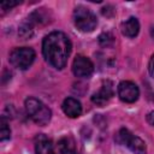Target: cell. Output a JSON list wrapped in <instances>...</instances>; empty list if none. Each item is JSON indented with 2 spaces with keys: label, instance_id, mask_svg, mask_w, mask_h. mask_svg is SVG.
<instances>
[{
  "label": "cell",
  "instance_id": "cell-1",
  "mask_svg": "<svg viewBox=\"0 0 154 154\" xmlns=\"http://www.w3.org/2000/svg\"><path fill=\"white\" fill-rule=\"evenodd\" d=\"M42 53L49 65L58 70H61L65 67L70 57L71 41L64 32L53 31L43 38Z\"/></svg>",
  "mask_w": 154,
  "mask_h": 154
},
{
  "label": "cell",
  "instance_id": "cell-2",
  "mask_svg": "<svg viewBox=\"0 0 154 154\" xmlns=\"http://www.w3.org/2000/svg\"><path fill=\"white\" fill-rule=\"evenodd\" d=\"M25 111L28 113V116L38 125L43 126L47 125L51 120L52 117V112L51 109L38 99L36 97H28L25 100Z\"/></svg>",
  "mask_w": 154,
  "mask_h": 154
},
{
  "label": "cell",
  "instance_id": "cell-3",
  "mask_svg": "<svg viewBox=\"0 0 154 154\" xmlns=\"http://www.w3.org/2000/svg\"><path fill=\"white\" fill-rule=\"evenodd\" d=\"M73 22H75V25L77 26V29L81 30L82 32H90L97 25V19H96L95 14L90 10H88L83 6H78L75 10Z\"/></svg>",
  "mask_w": 154,
  "mask_h": 154
},
{
  "label": "cell",
  "instance_id": "cell-4",
  "mask_svg": "<svg viewBox=\"0 0 154 154\" xmlns=\"http://www.w3.org/2000/svg\"><path fill=\"white\" fill-rule=\"evenodd\" d=\"M35 60V51L30 47L14 48L10 54V63L19 70H26Z\"/></svg>",
  "mask_w": 154,
  "mask_h": 154
},
{
  "label": "cell",
  "instance_id": "cell-5",
  "mask_svg": "<svg viewBox=\"0 0 154 154\" xmlns=\"http://www.w3.org/2000/svg\"><path fill=\"white\" fill-rule=\"evenodd\" d=\"M117 141L126 144L134 154H147L146 143L142 138L132 135L128 129H120L117 135Z\"/></svg>",
  "mask_w": 154,
  "mask_h": 154
},
{
  "label": "cell",
  "instance_id": "cell-6",
  "mask_svg": "<svg viewBox=\"0 0 154 154\" xmlns=\"http://www.w3.org/2000/svg\"><path fill=\"white\" fill-rule=\"evenodd\" d=\"M94 71V65L91 60L84 55H77L72 63V72L76 77L88 78Z\"/></svg>",
  "mask_w": 154,
  "mask_h": 154
},
{
  "label": "cell",
  "instance_id": "cell-7",
  "mask_svg": "<svg viewBox=\"0 0 154 154\" xmlns=\"http://www.w3.org/2000/svg\"><path fill=\"white\" fill-rule=\"evenodd\" d=\"M118 95H119L122 101L128 102V103H132L138 99L140 90H138V87L134 82L123 81L118 85Z\"/></svg>",
  "mask_w": 154,
  "mask_h": 154
},
{
  "label": "cell",
  "instance_id": "cell-8",
  "mask_svg": "<svg viewBox=\"0 0 154 154\" xmlns=\"http://www.w3.org/2000/svg\"><path fill=\"white\" fill-rule=\"evenodd\" d=\"M113 96V88H112V83L106 81L102 87L100 88L99 91H96L95 94H93L91 96V101L97 105V106H103L108 102V100Z\"/></svg>",
  "mask_w": 154,
  "mask_h": 154
},
{
  "label": "cell",
  "instance_id": "cell-9",
  "mask_svg": "<svg viewBox=\"0 0 154 154\" xmlns=\"http://www.w3.org/2000/svg\"><path fill=\"white\" fill-rule=\"evenodd\" d=\"M35 152L36 154H55L52 140L43 134L37 135L35 138Z\"/></svg>",
  "mask_w": 154,
  "mask_h": 154
},
{
  "label": "cell",
  "instance_id": "cell-10",
  "mask_svg": "<svg viewBox=\"0 0 154 154\" xmlns=\"http://www.w3.org/2000/svg\"><path fill=\"white\" fill-rule=\"evenodd\" d=\"M61 108L64 111V113L70 117V118H77L81 116L82 113V106H81V102L73 97H67L64 100L63 105H61Z\"/></svg>",
  "mask_w": 154,
  "mask_h": 154
},
{
  "label": "cell",
  "instance_id": "cell-11",
  "mask_svg": "<svg viewBox=\"0 0 154 154\" xmlns=\"http://www.w3.org/2000/svg\"><path fill=\"white\" fill-rule=\"evenodd\" d=\"M140 31V23L137 18L130 17L128 20L122 23V34L126 37H135Z\"/></svg>",
  "mask_w": 154,
  "mask_h": 154
},
{
  "label": "cell",
  "instance_id": "cell-12",
  "mask_svg": "<svg viewBox=\"0 0 154 154\" xmlns=\"http://www.w3.org/2000/svg\"><path fill=\"white\" fill-rule=\"evenodd\" d=\"M58 154H77L73 142L70 138H61L58 143Z\"/></svg>",
  "mask_w": 154,
  "mask_h": 154
},
{
  "label": "cell",
  "instance_id": "cell-13",
  "mask_svg": "<svg viewBox=\"0 0 154 154\" xmlns=\"http://www.w3.org/2000/svg\"><path fill=\"white\" fill-rule=\"evenodd\" d=\"M18 34L22 38L26 40V38H30L34 34V26H32V23L28 19V22H24L22 23V25L19 26V30H18Z\"/></svg>",
  "mask_w": 154,
  "mask_h": 154
},
{
  "label": "cell",
  "instance_id": "cell-14",
  "mask_svg": "<svg viewBox=\"0 0 154 154\" xmlns=\"http://www.w3.org/2000/svg\"><path fill=\"white\" fill-rule=\"evenodd\" d=\"M10 136H11L10 126H8V124H7L6 118L2 116L1 119H0V140H1V141H5V140L10 138Z\"/></svg>",
  "mask_w": 154,
  "mask_h": 154
},
{
  "label": "cell",
  "instance_id": "cell-15",
  "mask_svg": "<svg viewBox=\"0 0 154 154\" xmlns=\"http://www.w3.org/2000/svg\"><path fill=\"white\" fill-rule=\"evenodd\" d=\"M99 42H100V45H101V46L107 47V46H109V45L113 42V36H112L109 32L101 34V35L99 36Z\"/></svg>",
  "mask_w": 154,
  "mask_h": 154
},
{
  "label": "cell",
  "instance_id": "cell-16",
  "mask_svg": "<svg viewBox=\"0 0 154 154\" xmlns=\"http://www.w3.org/2000/svg\"><path fill=\"white\" fill-rule=\"evenodd\" d=\"M18 4H20V1H2V2L0 4V6H1L2 11L5 12V11H7V10L12 8L13 6L18 5Z\"/></svg>",
  "mask_w": 154,
  "mask_h": 154
},
{
  "label": "cell",
  "instance_id": "cell-17",
  "mask_svg": "<svg viewBox=\"0 0 154 154\" xmlns=\"http://www.w3.org/2000/svg\"><path fill=\"white\" fill-rule=\"evenodd\" d=\"M148 70H149V73H150V76L154 78V54L150 57V60H149V65H148Z\"/></svg>",
  "mask_w": 154,
  "mask_h": 154
},
{
  "label": "cell",
  "instance_id": "cell-18",
  "mask_svg": "<svg viewBox=\"0 0 154 154\" xmlns=\"http://www.w3.org/2000/svg\"><path fill=\"white\" fill-rule=\"evenodd\" d=\"M147 122L150 124V125H154V111L149 112L147 114Z\"/></svg>",
  "mask_w": 154,
  "mask_h": 154
},
{
  "label": "cell",
  "instance_id": "cell-19",
  "mask_svg": "<svg viewBox=\"0 0 154 154\" xmlns=\"http://www.w3.org/2000/svg\"><path fill=\"white\" fill-rule=\"evenodd\" d=\"M150 34H152V37L154 38V26L152 28V31H150Z\"/></svg>",
  "mask_w": 154,
  "mask_h": 154
}]
</instances>
